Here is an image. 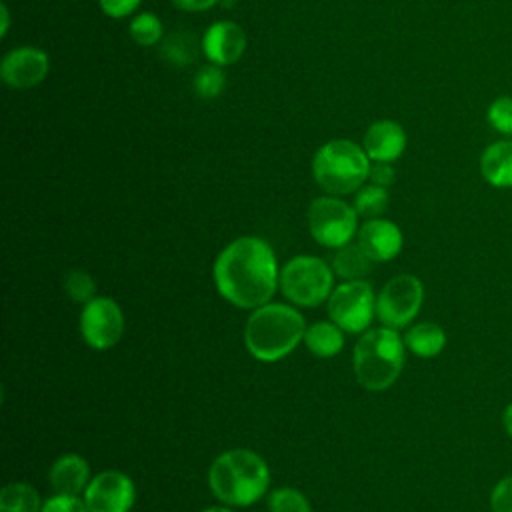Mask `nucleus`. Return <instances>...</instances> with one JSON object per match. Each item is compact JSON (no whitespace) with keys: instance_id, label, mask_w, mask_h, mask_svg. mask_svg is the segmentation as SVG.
I'll list each match as a JSON object with an SVG mask.
<instances>
[{"instance_id":"f257e3e1","label":"nucleus","mask_w":512,"mask_h":512,"mask_svg":"<svg viewBox=\"0 0 512 512\" xmlns=\"http://www.w3.org/2000/svg\"><path fill=\"white\" fill-rule=\"evenodd\" d=\"M280 274L270 244L256 236L230 242L214 262V282L224 300L256 310L270 302Z\"/></svg>"},{"instance_id":"f03ea898","label":"nucleus","mask_w":512,"mask_h":512,"mask_svg":"<svg viewBox=\"0 0 512 512\" xmlns=\"http://www.w3.org/2000/svg\"><path fill=\"white\" fill-rule=\"evenodd\" d=\"M208 484L222 504L250 506L266 494L270 470L254 450L234 448L214 458L208 470Z\"/></svg>"},{"instance_id":"7ed1b4c3","label":"nucleus","mask_w":512,"mask_h":512,"mask_svg":"<svg viewBox=\"0 0 512 512\" xmlns=\"http://www.w3.org/2000/svg\"><path fill=\"white\" fill-rule=\"evenodd\" d=\"M304 316L280 302L256 308L244 326V344L260 362H278L304 338Z\"/></svg>"},{"instance_id":"20e7f679","label":"nucleus","mask_w":512,"mask_h":512,"mask_svg":"<svg viewBox=\"0 0 512 512\" xmlns=\"http://www.w3.org/2000/svg\"><path fill=\"white\" fill-rule=\"evenodd\" d=\"M404 358L406 344L394 328L370 330L354 346L356 380L370 392H382L398 380Z\"/></svg>"},{"instance_id":"39448f33","label":"nucleus","mask_w":512,"mask_h":512,"mask_svg":"<svg viewBox=\"0 0 512 512\" xmlns=\"http://www.w3.org/2000/svg\"><path fill=\"white\" fill-rule=\"evenodd\" d=\"M372 160L362 144L334 138L322 144L312 158V176L332 196L352 194L364 186Z\"/></svg>"},{"instance_id":"423d86ee","label":"nucleus","mask_w":512,"mask_h":512,"mask_svg":"<svg viewBox=\"0 0 512 512\" xmlns=\"http://www.w3.org/2000/svg\"><path fill=\"white\" fill-rule=\"evenodd\" d=\"M282 294L298 306H318L332 294V270L316 256H296L280 270Z\"/></svg>"},{"instance_id":"0eeeda50","label":"nucleus","mask_w":512,"mask_h":512,"mask_svg":"<svg viewBox=\"0 0 512 512\" xmlns=\"http://www.w3.org/2000/svg\"><path fill=\"white\" fill-rule=\"evenodd\" d=\"M308 228L318 244L342 248L358 234V212L336 196H320L308 206Z\"/></svg>"},{"instance_id":"6e6552de","label":"nucleus","mask_w":512,"mask_h":512,"mask_svg":"<svg viewBox=\"0 0 512 512\" xmlns=\"http://www.w3.org/2000/svg\"><path fill=\"white\" fill-rule=\"evenodd\" d=\"M376 312V296L368 282L346 280L328 296V316L346 332H362L368 328Z\"/></svg>"},{"instance_id":"1a4fd4ad","label":"nucleus","mask_w":512,"mask_h":512,"mask_svg":"<svg viewBox=\"0 0 512 512\" xmlns=\"http://www.w3.org/2000/svg\"><path fill=\"white\" fill-rule=\"evenodd\" d=\"M424 302V286L412 274L390 278L376 296V316L388 328L408 326L420 312Z\"/></svg>"},{"instance_id":"9d476101","label":"nucleus","mask_w":512,"mask_h":512,"mask_svg":"<svg viewBox=\"0 0 512 512\" xmlns=\"http://www.w3.org/2000/svg\"><path fill=\"white\" fill-rule=\"evenodd\" d=\"M80 332L94 350H108L124 334V314L112 298L96 296L84 304L80 314Z\"/></svg>"},{"instance_id":"9b49d317","label":"nucleus","mask_w":512,"mask_h":512,"mask_svg":"<svg viewBox=\"0 0 512 512\" xmlns=\"http://www.w3.org/2000/svg\"><path fill=\"white\" fill-rule=\"evenodd\" d=\"M134 500V482L120 470L96 474L84 492V502L90 512H130Z\"/></svg>"},{"instance_id":"f8f14e48","label":"nucleus","mask_w":512,"mask_h":512,"mask_svg":"<svg viewBox=\"0 0 512 512\" xmlns=\"http://www.w3.org/2000/svg\"><path fill=\"white\" fill-rule=\"evenodd\" d=\"M50 72V58L42 48L18 46L0 64L2 82L14 90H28L44 82Z\"/></svg>"},{"instance_id":"ddd939ff","label":"nucleus","mask_w":512,"mask_h":512,"mask_svg":"<svg viewBox=\"0 0 512 512\" xmlns=\"http://www.w3.org/2000/svg\"><path fill=\"white\" fill-rule=\"evenodd\" d=\"M246 32L242 30L240 24L232 20H218L210 24L204 30L202 36V52L208 58V62L216 66H230L238 62L246 50Z\"/></svg>"},{"instance_id":"4468645a","label":"nucleus","mask_w":512,"mask_h":512,"mask_svg":"<svg viewBox=\"0 0 512 512\" xmlns=\"http://www.w3.org/2000/svg\"><path fill=\"white\" fill-rule=\"evenodd\" d=\"M358 244L372 262H386L400 254L404 238L394 222L386 218H370L358 230Z\"/></svg>"},{"instance_id":"2eb2a0df","label":"nucleus","mask_w":512,"mask_h":512,"mask_svg":"<svg viewBox=\"0 0 512 512\" xmlns=\"http://www.w3.org/2000/svg\"><path fill=\"white\" fill-rule=\"evenodd\" d=\"M406 132L396 120H376L362 138V148L372 162H394L406 150Z\"/></svg>"},{"instance_id":"dca6fc26","label":"nucleus","mask_w":512,"mask_h":512,"mask_svg":"<svg viewBox=\"0 0 512 512\" xmlns=\"http://www.w3.org/2000/svg\"><path fill=\"white\" fill-rule=\"evenodd\" d=\"M48 480L56 494L80 496L90 484V466L78 454H64L52 464Z\"/></svg>"},{"instance_id":"f3484780","label":"nucleus","mask_w":512,"mask_h":512,"mask_svg":"<svg viewBox=\"0 0 512 512\" xmlns=\"http://www.w3.org/2000/svg\"><path fill=\"white\" fill-rule=\"evenodd\" d=\"M480 174L494 188H512V142L498 140L484 148Z\"/></svg>"},{"instance_id":"a211bd4d","label":"nucleus","mask_w":512,"mask_h":512,"mask_svg":"<svg viewBox=\"0 0 512 512\" xmlns=\"http://www.w3.org/2000/svg\"><path fill=\"white\" fill-rule=\"evenodd\" d=\"M406 348L420 358H434L446 346V332L436 322H418L404 336Z\"/></svg>"},{"instance_id":"6ab92c4d","label":"nucleus","mask_w":512,"mask_h":512,"mask_svg":"<svg viewBox=\"0 0 512 512\" xmlns=\"http://www.w3.org/2000/svg\"><path fill=\"white\" fill-rule=\"evenodd\" d=\"M304 344L314 356L332 358L342 350L344 334L342 328L334 322H316L310 328H306Z\"/></svg>"},{"instance_id":"aec40b11","label":"nucleus","mask_w":512,"mask_h":512,"mask_svg":"<svg viewBox=\"0 0 512 512\" xmlns=\"http://www.w3.org/2000/svg\"><path fill=\"white\" fill-rule=\"evenodd\" d=\"M332 268L344 280H362L372 270V258L360 248L358 242L346 244L336 250Z\"/></svg>"},{"instance_id":"412c9836","label":"nucleus","mask_w":512,"mask_h":512,"mask_svg":"<svg viewBox=\"0 0 512 512\" xmlns=\"http://www.w3.org/2000/svg\"><path fill=\"white\" fill-rule=\"evenodd\" d=\"M36 488L26 482H10L0 492V512H42Z\"/></svg>"},{"instance_id":"4be33fe9","label":"nucleus","mask_w":512,"mask_h":512,"mask_svg":"<svg viewBox=\"0 0 512 512\" xmlns=\"http://www.w3.org/2000/svg\"><path fill=\"white\" fill-rule=\"evenodd\" d=\"M388 200V190L384 186L364 184L356 190L354 210L358 212V216H364L368 220L378 218L388 208Z\"/></svg>"},{"instance_id":"5701e85b","label":"nucleus","mask_w":512,"mask_h":512,"mask_svg":"<svg viewBox=\"0 0 512 512\" xmlns=\"http://www.w3.org/2000/svg\"><path fill=\"white\" fill-rule=\"evenodd\" d=\"M130 38L138 46H154L164 34V26L154 12H138L128 24Z\"/></svg>"},{"instance_id":"b1692460","label":"nucleus","mask_w":512,"mask_h":512,"mask_svg":"<svg viewBox=\"0 0 512 512\" xmlns=\"http://www.w3.org/2000/svg\"><path fill=\"white\" fill-rule=\"evenodd\" d=\"M226 84V76L222 72V66L216 64H204L202 68H198V72L194 74V92L204 98V100H212L218 98L220 92L224 90Z\"/></svg>"},{"instance_id":"393cba45","label":"nucleus","mask_w":512,"mask_h":512,"mask_svg":"<svg viewBox=\"0 0 512 512\" xmlns=\"http://www.w3.org/2000/svg\"><path fill=\"white\" fill-rule=\"evenodd\" d=\"M268 512H312V506L300 490L282 486L270 492Z\"/></svg>"},{"instance_id":"a878e982","label":"nucleus","mask_w":512,"mask_h":512,"mask_svg":"<svg viewBox=\"0 0 512 512\" xmlns=\"http://www.w3.org/2000/svg\"><path fill=\"white\" fill-rule=\"evenodd\" d=\"M64 290L66 294L74 300V302H90L92 298H96V284H94V278L84 272V270H70L66 276H64Z\"/></svg>"},{"instance_id":"bb28decb","label":"nucleus","mask_w":512,"mask_h":512,"mask_svg":"<svg viewBox=\"0 0 512 512\" xmlns=\"http://www.w3.org/2000/svg\"><path fill=\"white\" fill-rule=\"evenodd\" d=\"M490 126L500 134H512V96H498L488 106Z\"/></svg>"},{"instance_id":"cd10ccee","label":"nucleus","mask_w":512,"mask_h":512,"mask_svg":"<svg viewBox=\"0 0 512 512\" xmlns=\"http://www.w3.org/2000/svg\"><path fill=\"white\" fill-rule=\"evenodd\" d=\"M162 54L168 62L184 66L194 56V44H190V40H184L182 36H170L162 46Z\"/></svg>"},{"instance_id":"c85d7f7f","label":"nucleus","mask_w":512,"mask_h":512,"mask_svg":"<svg viewBox=\"0 0 512 512\" xmlns=\"http://www.w3.org/2000/svg\"><path fill=\"white\" fill-rule=\"evenodd\" d=\"M492 512H512V474L500 478L488 496Z\"/></svg>"},{"instance_id":"c756f323","label":"nucleus","mask_w":512,"mask_h":512,"mask_svg":"<svg viewBox=\"0 0 512 512\" xmlns=\"http://www.w3.org/2000/svg\"><path fill=\"white\" fill-rule=\"evenodd\" d=\"M42 512H90L84 498L70 494H54L42 504Z\"/></svg>"},{"instance_id":"7c9ffc66","label":"nucleus","mask_w":512,"mask_h":512,"mask_svg":"<svg viewBox=\"0 0 512 512\" xmlns=\"http://www.w3.org/2000/svg\"><path fill=\"white\" fill-rule=\"evenodd\" d=\"M140 2L142 0H98L100 10L116 20L130 16L140 6Z\"/></svg>"},{"instance_id":"2f4dec72","label":"nucleus","mask_w":512,"mask_h":512,"mask_svg":"<svg viewBox=\"0 0 512 512\" xmlns=\"http://www.w3.org/2000/svg\"><path fill=\"white\" fill-rule=\"evenodd\" d=\"M368 178H370V182H372V184L388 188V186L394 182L396 172H394V168H392V164H390V162H374V164L370 166V174H368Z\"/></svg>"},{"instance_id":"473e14b6","label":"nucleus","mask_w":512,"mask_h":512,"mask_svg":"<svg viewBox=\"0 0 512 512\" xmlns=\"http://www.w3.org/2000/svg\"><path fill=\"white\" fill-rule=\"evenodd\" d=\"M220 0H170L172 6H176L178 10L184 12H204L210 10L212 6H216Z\"/></svg>"},{"instance_id":"72a5a7b5","label":"nucleus","mask_w":512,"mask_h":512,"mask_svg":"<svg viewBox=\"0 0 512 512\" xmlns=\"http://www.w3.org/2000/svg\"><path fill=\"white\" fill-rule=\"evenodd\" d=\"M502 426H504L506 434L512 438V402H508V406L502 412Z\"/></svg>"},{"instance_id":"f704fd0d","label":"nucleus","mask_w":512,"mask_h":512,"mask_svg":"<svg viewBox=\"0 0 512 512\" xmlns=\"http://www.w3.org/2000/svg\"><path fill=\"white\" fill-rule=\"evenodd\" d=\"M8 20H10V14H8V6L6 4H2V36H6V32H8Z\"/></svg>"},{"instance_id":"c9c22d12","label":"nucleus","mask_w":512,"mask_h":512,"mask_svg":"<svg viewBox=\"0 0 512 512\" xmlns=\"http://www.w3.org/2000/svg\"><path fill=\"white\" fill-rule=\"evenodd\" d=\"M202 512H232V510L226 508V506H212V508H206V510H202Z\"/></svg>"}]
</instances>
